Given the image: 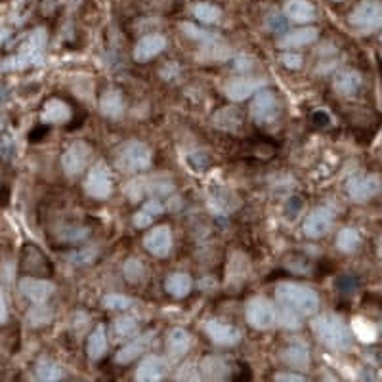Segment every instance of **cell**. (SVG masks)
Listing matches in <instances>:
<instances>
[{"mask_svg": "<svg viewBox=\"0 0 382 382\" xmlns=\"http://www.w3.org/2000/svg\"><path fill=\"white\" fill-rule=\"evenodd\" d=\"M165 48H167V39L162 34H145L136 43L132 56L138 63H145L157 58Z\"/></svg>", "mask_w": 382, "mask_h": 382, "instance_id": "16", "label": "cell"}, {"mask_svg": "<svg viewBox=\"0 0 382 382\" xmlns=\"http://www.w3.org/2000/svg\"><path fill=\"white\" fill-rule=\"evenodd\" d=\"M191 289H193V281L184 272L170 273L165 279V290L172 298H186L191 293Z\"/></svg>", "mask_w": 382, "mask_h": 382, "instance_id": "27", "label": "cell"}, {"mask_svg": "<svg viewBox=\"0 0 382 382\" xmlns=\"http://www.w3.org/2000/svg\"><path fill=\"white\" fill-rule=\"evenodd\" d=\"M88 228H78V226H69V228H63L58 233L61 241H69V243H75V241H83V239L88 237Z\"/></svg>", "mask_w": 382, "mask_h": 382, "instance_id": "44", "label": "cell"}, {"mask_svg": "<svg viewBox=\"0 0 382 382\" xmlns=\"http://www.w3.org/2000/svg\"><path fill=\"white\" fill-rule=\"evenodd\" d=\"M382 189V178L379 174H357L352 176L346 184V191L352 201L356 203H365L373 199Z\"/></svg>", "mask_w": 382, "mask_h": 382, "instance_id": "9", "label": "cell"}, {"mask_svg": "<svg viewBox=\"0 0 382 382\" xmlns=\"http://www.w3.org/2000/svg\"><path fill=\"white\" fill-rule=\"evenodd\" d=\"M138 331V319L132 315H123L113 321V335L117 339H128Z\"/></svg>", "mask_w": 382, "mask_h": 382, "instance_id": "36", "label": "cell"}, {"mask_svg": "<svg viewBox=\"0 0 382 382\" xmlns=\"http://www.w3.org/2000/svg\"><path fill=\"white\" fill-rule=\"evenodd\" d=\"M96 255H98V251L96 248H83V251H76V253H73V255L69 256V260L73 264H90L96 258Z\"/></svg>", "mask_w": 382, "mask_h": 382, "instance_id": "45", "label": "cell"}, {"mask_svg": "<svg viewBox=\"0 0 382 382\" xmlns=\"http://www.w3.org/2000/svg\"><path fill=\"white\" fill-rule=\"evenodd\" d=\"M312 329H314L315 337L321 340V344H325L332 352H348L352 348L354 332L350 331L352 327H348L340 315H319L312 321Z\"/></svg>", "mask_w": 382, "mask_h": 382, "instance_id": "1", "label": "cell"}, {"mask_svg": "<svg viewBox=\"0 0 382 382\" xmlns=\"http://www.w3.org/2000/svg\"><path fill=\"white\" fill-rule=\"evenodd\" d=\"M145 191L151 197H167L174 191V184L172 180L165 176H153V178H145Z\"/></svg>", "mask_w": 382, "mask_h": 382, "instance_id": "35", "label": "cell"}, {"mask_svg": "<svg viewBox=\"0 0 382 382\" xmlns=\"http://www.w3.org/2000/svg\"><path fill=\"white\" fill-rule=\"evenodd\" d=\"M187 161H189V165H191L193 169L203 170V169H206V167H209L211 159H209V155H206V153L197 151V153H191Z\"/></svg>", "mask_w": 382, "mask_h": 382, "instance_id": "47", "label": "cell"}, {"mask_svg": "<svg viewBox=\"0 0 382 382\" xmlns=\"http://www.w3.org/2000/svg\"><path fill=\"white\" fill-rule=\"evenodd\" d=\"M246 323L258 329V331H270L277 323H279V314L277 308L273 306L272 300L264 297H255L248 300L245 310Z\"/></svg>", "mask_w": 382, "mask_h": 382, "instance_id": "5", "label": "cell"}, {"mask_svg": "<svg viewBox=\"0 0 382 382\" xmlns=\"http://www.w3.org/2000/svg\"><path fill=\"white\" fill-rule=\"evenodd\" d=\"M193 16H195L197 21L201 23H206V25H213V23H218L222 19V10L218 6H214L211 2H199L193 6Z\"/></svg>", "mask_w": 382, "mask_h": 382, "instance_id": "34", "label": "cell"}, {"mask_svg": "<svg viewBox=\"0 0 382 382\" xmlns=\"http://www.w3.org/2000/svg\"><path fill=\"white\" fill-rule=\"evenodd\" d=\"M332 222H335V211L329 204H321L306 216L302 231L308 239H321L331 231Z\"/></svg>", "mask_w": 382, "mask_h": 382, "instance_id": "8", "label": "cell"}, {"mask_svg": "<svg viewBox=\"0 0 382 382\" xmlns=\"http://www.w3.org/2000/svg\"><path fill=\"white\" fill-rule=\"evenodd\" d=\"M102 306L105 310H128V308L134 306V300L130 297H125V295L111 293V295H105L102 298Z\"/></svg>", "mask_w": 382, "mask_h": 382, "instance_id": "39", "label": "cell"}, {"mask_svg": "<svg viewBox=\"0 0 382 382\" xmlns=\"http://www.w3.org/2000/svg\"><path fill=\"white\" fill-rule=\"evenodd\" d=\"M251 273V264L248 258L241 253H233L229 258L228 266H226V283L231 287H239L243 285Z\"/></svg>", "mask_w": 382, "mask_h": 382, "instance_id": "19", "label": "cell"}, {"mask_svg": "<svg viewBox=\"0 0 382 382\" xmlns=\"http://www.w3.org/2000/svg\"><path fill=\"white\" fill-rule=\"evenodd\" d=\"M169 373V361L161 356H145L136 369V381L155 382L165 379Z\"/></svg>", "mask_w": 382, "mask_h": 382, "instance_id": "15", "label": "cell"}, {"mask_svg": "<svg viewBox=\"0 0 382 382\" xmlns=\"http://www.w3.org/2000/svg\"><path fill=\"white\" fill-rule=\"evenodd\" d=\"M191 335L186 331V329H182V327H176V329H172L169 332V337H167V352H169V356L172 359H180V357H184L191 350Z\"/></svg>", "mask_w": 382, "mask_h": 382, "instance_id": "22", "label": "cell"}, {"mask_svg": "<svg viewBox=\"0 0 382 382\" xmlns=\"http://www.w3.org/2000/svg\"><path fill=\"white\" fill-rule=\"evenodd\" d=\"M71 119V107L63 100L52 98L44 103L43 113H41V120L44 125H61Z\"/></svg>", "mask_w": 382, "mask_h": 382, "instance_id": "23", "label": "cell"}, {"mask_svg": "<svg viewBox=\"0 0 382 382\" xmlns=\"http://www.w3.org/2000/svg\"><path fill=\"white\" fill-rule=\"evenodd\" d=\"M350 327H352L354 337L361 342H365V344H371L379 339V329L374 327V323H371L365 317H354Z\"/></svg>", "mask_w": 382, "mask_h": 382, "instance_id": "31", "label": "cell"}, {"mask_svg": "<svg viewBox=\"0 0 382 382\" xmlns=\"http://www.w3.org/2000/svg\"><path fill=\"white\" fill-rule=\"evenodd\" d=\"M174 245V239H172V231L169 226H157L151 231H147L144 237V246L149 255L157 256V258H165L170 255Z\"/></svg>", "mask_w": 382, "mask_h": 382, "instance_id": "13", "label": "cell"}, {"mask_svg": "<svg viewBox=\"0 0 382 382\" xmlns=\"http://www.w3.org/2000/svg\"><path fill=\"white\" fill-rule=\"evenodd\" d=\"M8 319V304H6V295L2 293V323Z\"/></svg>", "mask_w": 382, "mask_h": 382, "instance_id": "49", "label": "cell"}, {"mask_svg": "<svg viewBox=\"0 0 382 382\" xmlns=\"http://www.w3.org/2000/svg\"><path fill=\"white\" fill-rule=\"evenodd\" d=\"M275 298L281 306H287L300 315H314L319 310V297L312 287L293 281H283L275 287Z\"/></svg>", "mask_w": 382, "mask_h": 382, "instance_id": "2", "label": "cell"}, {"mask_svg": "<svg viewBox=\"0 0 382 382\" xmlns=\"http://www.w3.org/2000/svg\"><path fill=\"white\" fill-rule=\"evenodd\" d=\"M251 115L260 125H268V123H273V120L277 119V115H279V103H277L275 94L262 88L255 96L253 103H251Z\"/></svg>", "mask_w": 382, "mask_h": 382, "instance_id": "11", "label": "cell"}, {"mask_svg": "<svg viewBox=\"0 0 382 382\" xmlns=\"http://www.w3.org/2000/svg\"><path fill=\"white\" fill-rule=\"evenodd\" d=\"M266 86V81L264 78H246V76H241V78H233L229 81L228 85L224 86V92L228 96L231 102H243V100H248L253 94H258Z\"/></svg>", "mask_w": 382, "mask_h": 382, "instance_id": "14", "label": "cell"}, {"mask_svg": "<svg viewBox=\"0 0 382 382\" xmlns=\"http://www.w3.org/2000/svg\"><path fill=\"white\" fill-rule=\"evenodd\" d=\"M204 332L216 346H228V348L237 346L243 339V332L239 331L235 325H229L220 319H209L204 323Z\"/></svg>", "mask_w": 382, "mask_h": 382, "instance_id": "10", "label": "cell"}, {"mask_svg": "<svg viewBox=\"0 0 382 382\" xmlns=\"http://www.w3.org/2000/svg\"><path fill=\"white\" fill-rule=\"evenodd\" d=\"M105 352H107V332L103 325H96L86 342V354L92 361H98L105 356Z\"/></svg>", "mask_w": 382, "mask_h": 382, "instance_id": "28", "label": "cell"}, {"mask_svg": "<svg viewBox=\"0 0 382 382\" xmlns=\"http://www.w3.org/2000/svg\"><path fill=\"white\" fill-rule=\"evenodd\" d=\"M100 111L103 117L107 119H119L123 117L125 111V102H123V94L117 88H107L100 96Z\"/></svg>", "mask_w": 382, "mask_h": 382, "instance_id": "24", "label": "cell"}, {"mask_svg": "<svg viewBox=\"0 0 382 382\" xmlns=\"http://www.w3.org/2000/svg\"><path fill=\"white\" fill-rule=\"evenodd\" d=\"M125 191H127V195L136 203V201H142L145 195H147V191H145V178H136L132 180V182H128L127 187H125Z\"/></svg>", "mask_w": 382, "mask_h": 382, "instance_id": "43", "label": "cell"}, {"mask_svg": "<svg viewBox=\"0 0 382 382\" xmlns=\"http://www.w3.org/2000/svg\"><path fill=\"white\" fill-rule=\"evenodd\" d=\"M335 2H340V0H335Z\"/></svg>", "mask_w": 382, "mask_h": 382, "instance_id": "52", "label": "cell"}, {"mask_svg": "<svg viewBox=\"0 0 382 382\" xmlns=\"http://www.w3.org/2000/svg\"><path fill=\"white\" fill-rule=\"evenodd\" d=\"M182 29L186 31V34L189 39L199 41V43H218V41H220L216 34L209 33V31H204V29H199V27H195L193 23H182Z\"/></svg>", "mask_w": 382, "mask_h": 382, "instance_id": "41", "label": "cell"}, {"mask_svg": "<svg viewBox=\"0 0 382 382\" xmlns=\"http://www.w3.org/2000/svg\"><path fill=\"white\" fill-rule=\"evenodd\" d=\"M361 245V235L356 228H344L340 229L339 235H337V248L344 255H352L356 253L357 248Z\"/></svg>", "mask_w": 382, "mask_h": 382, "instance_id": "32", "label": "cell"}, {"mask_svg": "<svg viewBox=\"0 0 382 382\" xmlns=\"http://www.w3.org/2000/svg\"><path fill=\"white\" fill-rule=\"evenodd\" d=\"M165 213V204L161 201H157L155 197L149 199V201H145L144 206L134 214V226L136 228H147V226H151V222L157 218V216H161Z\"/></svg>", "mask_w": 382, "mask_h": 382, "instance_id": "30", "label": "cell"}, {"mask_svg": "<svg viewBox=\"0 0 382 382\" xmlns=\"http://www.w3.org/2000/svg\"><path fill=\"white\" fill-rule=\"evenodd\" d=\"M34 373L39 381H60L61 379V365L50 357H41L36 361Z\"/></svg>", "mask_w": 382, "mask_h": 382, "instance_id": "33", "label": "cell"}, {"mask_svg": "<svg viewBox=\"0 0 382 382\" xmlns=\"http://www.w3.org/2000/svg\"><path fill=\"white\" fill-rule=\"evenodd\" d=\"M19 293L33 304H46L56 293V285L48 279H34V277H23L17 285Z\"/></svg>", "mask_w": 382, "mask_h": 382, "instance_id": "12", "label": "cell"}, {"mask_svg": "<svg viewBox=\"0 0 382 382\" xmlns=\"http://www.w3.org/2000/svg\"><path fill=\"white\" fill-rule=\"evenodd\" d=\"M281 359L285 361V365H289L290 369H297V371H306V369H310V363H312L306 344H300V342H293L283 350Z\"/></svg>", "mask_w": 382, "mask_h": 382, "instance_id": "21", "label": "cell"}, {"mask_svg": "<svg viewBox=\"0 0 382 382\" xmlns=\"http://www.w3.org/2000/svg\"><path fill=\"white\" fill-rule=\"evenodd\" d=\"M317 29L315 27H302V29H295V31H289L281 36L277 41V46L283 48V50H290V48H302V46H308L317 41Z\"/></svg>", "mask_w": 382, "mask_h": 382, "instance_id": "20", "label": "cell"}, {"mask_svg": "<svg viewBox=\"0 0 382 382\" xmlns=\"http://www.w3.org/2000/svg\"><path fill=\"white\" fill-rule=\"evenodd\" d=\"M277 314H279V323L285 329H290V331L300 329V325H302V323H300V317H302V315L298 314V312L290 310L287 306H281V310Z\"/></svg>", "mask_w": 382, "mask_h": 382, "instance_id": "42", "label": "cell"}, {"mask_svg": "<svg viewBox=\"0 0 382 382\" xmlns=\"http://www.w3.org/2000/svg\"><path fill=\"white\" fill-rule=\"evenodd\" d=\"M350 27L359 34H371L382 27L381 0H361L348 16Z\"/></svg>", "mask_w": 382, "mask_h": 382, "instance_id": "3", "label": "cell"}, {"mask_svg": "<svg viewBox=\"0 0 382 382\" xmlns=\"http://www.w3.org/2000/svg\"><path fill=\"white\" fill-rule=\"evenodd\" d=\"M27 319L33 327H41V325H48L52 321V312L50 308H46L44 304H34L31 308V312L27 314Z\"/></svg>", "mask_w": 382, "mask_h": 382, "instance_id": "40", "label": "cell"}, {"mask_svg": "<svg viewBox=\"0 0 382 382\" xmlns=\"http://www.w3.org/2000/svg\"><path fill=\"white\" fill-rule=\"evenodd\" d=\"M153 339H155V331H147L144 335H140L136 339H132L128 344H125L123 348L117 352L115 356V361L120 363V365H127V363H132L136 357H140L142 354L147 352V348L153 344Z\"/></svg>", "mask_w": 382, "mask_h": 382, "instance_id": "17", "label": "cell"}, {"mask_svg": "<svg viewBox=\"0 0 382 382\" xmlns=\"http://www.w3.org/2000/svg\"><path fill=\"white\" fill-rule=\"evenodd\" d=\"M361 75L354 71V69H344L335 75L332 78V88L340 94V96H354V94L359 92L361 88Z\"/></svg>", "mask_w": 382, "mask_h": 382, "instance_id": "25", "label": "cell"}, {"mask_svg": "<svg viewBox=\"0 0 382 382\" xmlns=\"http://www.w3.org/2000/svg\"><path fill=\"white\" fill-rule=\"evenodd\" d=\"M201 367H203L204 374L211 376V379H224L228 373V365L220 357H206Z\"/></svg>", "mask_w": 382, "mask_h": 382, "instance_id": "38", "label": "cell"}, {"mask_svg": "<svg viewBox=\"0 0 382 382\" xmlns=\"http://www.w3.org/2000/svg\"><path fill=\"white\" fill-rule=\"evenodd\" d=\"M281 63H283L287 69H300L302 67V63H304V60H302V56H300V54L285 50V54L281 56Z\"/></svg>", "mask_w": 382, "mask_h": 382, "instance_id": "46", "label": "cell"}, {"mask_svg": "<svg viewBox=\"0 0 382 382\" xmlns=\"http://www.w3.org/2000/svg\"><path fill=\"white\" fill-rule=\"evenodd\" d=\"M90 159H92V147L78 140L65 147V151L61 155V169L69 178H76L88 169Z\"/></svg>", "mask_w": 382, "mask_h": 382, "instance_id": "6", "label": "cell"}, {"mask_svg": "<svg viewBox=\"0 0 382 382\" xmlns=\"http://www.w3.org/2000/svg\"><path fill=\"white\" fill-rule=\"evenodd\" d=\"M86 193L98 201H103L113 193V174L103 161H98L90 167L85 182Z\"/></svg>", "mask_w": 382, "mask_h": 382, "instance_id": "7", "label": "cell"}, {"mask_svg": "<svg viewBox=\"0 0 382 382\" xmlns=\"http://www.w3.org/2000/svg\"><path fill=\"white\" fill-rule=\"evenodd\" d=\"M381 43H382V34H381Z\"/></svg>", "mask_w": 382, "mask_h": 382, "instance_id": "51", "label": "cell"}, {"mask_svg": "<svg viewBox=\"0 0 382 382\" xmlns=\"http://www.w3.org/2000/svg\"><path fill=\"white\" fill-rule=\"evenodd\" d=\"M151 162V147L140 140H130L127 144H123L117 153V167L125 172H142L149 169Z\"/></svg>", "mask_w": 382, "mask_h": 382, "instance_id": "4", "label": "cell"}, {"mask_svg": "<svg viewBox=\"0 0 382 382\" xmlns=\"http://www.w3.org/2000/svg\"><path fill=\"white\" fill-rule=\"evenodd\" d=\"M209 201L211 206L218 213H231L237 209V195L224 184H211L209 187Z\"/></svg>", "mask_w": 382, "mask_h": 382, "instance_id": "18", "label": "cell"}, {"mask_svg": "<svg viewBox=\"0 0 382 382\" xmlns=\"http://www.w3.org/2000/svg\"><path fill=\"white\" fill-rule=\"evenodd\" d=\"M381 331H382V321H381Z\"/></svg>", "mask_w": 382, "mask_h": 382, "instance_id": "50", "label": "cell"}, {"mask_svg": "<svg viewBox=\"0 0 382 382\" xmlns=\"http://www.w3.org/2000/svg\"><path fill=\"white\" fill-rule=\"evenodd\" d=\"M285 16L295 23H310L315 19V6L310 0H289L285 4Z\"/></svg>", "mask_w": 382, "mask_h": 382, "instance_id": "26", "label": "cell"}, {"mask_svg": "<svg viewBox=\"0 0 382 382\" xmlns=\"http://www.w3.org/2000/svg\"><path fill=\"white\" fill-rule=\"evenodd\" d=\"M214 127L220 130H228V132H235L243 125V115L237 107H222L216 115H214Z\"/></svg>", "mask_w": 382, "mask_h": 382, "instance_id": "29", "label": "cell"}, {"mask_svg": "<svg viewBox=\"0 0 382 382\" xmlns=\"http://www.w3.org/2000/svg\"><path fill=\"white\" fill-rule=\"evenodd\" d=\"M273 379H275V381H279V382H304V381H308L304 374H297V373H279V374H275Z\"/></svg>", "mask_w": 382, "mask_h": 382, "instance_id": "48", "label": "cell"}, {"mask_svg": "<svg viewBox=\"0 0 382 382\" xmlns=\"http://www.w3.org/2000/svg\"><path fill=\"white\" fill-rule=\"evenodd\" d=\"M123 275H125V279L128 283H140L145 275L144 264L140 262L138 258H128L125 266H123Z\"/></svg>", "mask_w": 382, "mask_h": 382, "instance_id": "37", "label": "cell"}]
</instances>
